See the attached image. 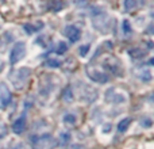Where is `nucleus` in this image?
<instances>
[{"instance_id": "3", "label": "nucleus", "mask_w": 154, "mask_h": 149, "mask_svg": "<svg viewBox=\"0 0 154 149\" xmlns=\"http://www.w3.org/2000/svg\"><path fill=\"white\" fill-rule=\"evenodd\" d=\"M24 56H26V43L24 42H16L15 45H14V48L11 49L10 62L11 64H18Z\"/></svg>"}, {"instance_id": "8", "label": "nucleus", "mask_w": 154, "mask_h": 149, "mask_svg": "<svg viewBox=\"0 0 154 149\" xmlns=\"http://www.w3.org/2000/svg\"><path fill=\"white\" fill-rule=\"evenodd\" d=\"M24 128H26V118L24 117L18 118V119L12 123V130H14V133H16V134L23 133Z\"/></svg>"}, {"instance_id": "4", "label": "nucleus", "mask_w": 154, "mask_h": 149, "mask_svg": "<svg viewBox=\"0 0 154 149\" xmlns=\"http://www.w3.org/2000/svg\"><path fill=\"white\" fill-rule=\"evenodd\" d=\"M87 73H88V77L96 83H107L108 81V74L101 72L100 69H97V68H95V67H87Z\"/></svg>"}, {"instance_id": "15", "label": "nucleus", "mask_w": 154, "mask_h": 149, "mask_svg": "<svg viewBox=\"0 0 154 149\" xmlns=\"http://www.w3.org/2000/svg\"><path fill=\"white\" fill-rule=\"evenodd\" d=\"M123 31H125V34H130L133 30H131V27H130V23H128V21H123Z\"/></svg>"}, {"instance_id": "6", "label": "nucleus", "mask_w": 154, "mask_h": 149, "mask_svg": "<svg viewBox=\"0 0 154 149\" xmlns=\"http://www.w3.org/2000/svg\"><path fill=\"white\" fill-rule=\"evenodd\" d=\"M64 34L70 42H77V41L80 40V37H81V31H80V29L76 27V26H72V24L65 27Z\"/></svg>"}, {"instance_id": "16", "label": "nucleus", "mask_w": 154, "mask_h": 149, "mask_svg": "<svg viewBox=\"0 0 154 149\" xmlns=\"http://www.w3.org/2000/svg\"><path fill=\"white\" fill-rule=\"evenodd\" d=\"M65 122H69V123H75L76 122V117L75 115H72V114H68V115H65Z\"/></svg>"}, {"instance_id": "17", "label": "nucleus", "mask_w": 154, "mask_h": 149, "mask_svg": "<svg viewBox=\"0 0 154 149\" xmlns=\"http://www.w3.org/2000/svg\"><path fill=\"white\" fill-rule=\"evenodd\" d=\"M88 50H89V45H85V46H81V48H80V53H81V56H85Z\"/></svg>"}, {"instance_id": "14", "label": "nucleus", "mask_w": 154, "mask_h": 149, "mask_svg": "<svg viewBox=\"0 0 154 149\" xmlns=\"http://www.w3.org/2000/svg\"><path fill=\"white\" fill-rule=\"evenodd\" d=\"M5 136H7V126L3 122H0V140H3Z\"/></svg>"}, {"instance_id": "12", "label": "nucleus", "mask_w": 154, "mask_h": 149, "mask_svg": "<svg viewBox=\"0 0 154 149\" xmlns=\"http://www.w3.org/2000/svg\"><path fill=\"white\" fill-rule=\"evenodd\" d=\"M66 50H68V45H66V43H65V42H61V41H60V42H58V45H57L56 53H57V54H64Z\"/></svg>"}, {"instance_id": "11", "label": "nucleus", "mask_w": 154, "mask_h": 149, "mask_svg": "<svg viewBox=\"0 0 154 149\" xmlns=\"http://www.w3.org/2000/svg\"><path fill=\"white\" fill-rule=\"evenodd\" d=\"M62 99L65 102H72L73 100V92H72V87H66L62 94Z\"/></svg>"}, {"instance_id": "13", "label": "nucleus", "mask_w": 154, "mask_h": 149, "mask_svg": "<svg viewBox=\"0 0 154 149\" xmlns=\"http://www.w3.org/2000/svg\"><path fill=\"white\" fill-rule=\"evenodd\" d=\"M45 65H48V67H50V68H58L60 65H61V62H60L58 60H54V59H49L48 61L45 62Z\"/></svg>"}, {"instance_id": "9", "label": "nucleus", "mask_w": 154, "mask_h": 149, "mask_svg": "<svg viewBox=\"0 0 154 149\" xmlns=\"http://www.w3.org/2000/svg\"><path fill=\"white\" fill-rule=\"evenodd\" d=\"M123 7H125V10L127 11V12H130V11L137 10L138 2H137V0H125V2H123Z\"/></svg>"}, {"instance_id": "1", "label": "nucleus", "mask_w": 154, "mask_h": 149, "mask_svg": "<svg viewBox=\"0 0 154 149\" xmlns=\"http://www.w3.org/2000/svg\"><path fill=\"white\" fill-rule=\"evenodd\" d=\"M60 145V141L51 134H41L32 138V149H56Z\"/></svg>"}, {"instance_id": "10", "label": "nucleus", "mask_w": 154, "mask_h": 149, "mask_svg": "<svg viewBox=\"0 0 154 149\" xmlns=\"http://www.w3.org/2000/svg\"><path fill=\"white\" fill-rule=\"evenodd\" d=\"M131 122H133L131 118H125V119H122L119 122V125H118V130H119L120 133H125V132L128 129V126H130Z\"/></svg>"}, {"instance_id": "2", "label": "nucleus", "mask_w": 154, "mask_h": 149, "mask_svg": "<svg viewBox=\"0 0 154 149\" xmlns=\"http://www.w3.org/2000/svg\"><path fill=\"white\" fill-rule=\"evenodd\" d=\"M30 74H31V71H30L29 68H20V69H16L11 73V81H12V84L15 85V88L22 90V88L26 87Z\"/></svg>"}, {"instance_id": "5", "label": "nucleus", "mask_w": 154, "mask_h": 149, "mask_svg": "<svg viewBox=\"0 0 154 149\" xmlns=\"http://www.w3.org/2000/svg\"><path fill=\"white\" fill-rule=\"evenodd\" d=\"M11 91L4 83H0V110H4L11 102Z\"/></svg>"}, {"instance_id": "7", "label": "nucleus", "mask_w": 154, "mask_h": 149, "mask_svg": "<svg viewBox=\"0 0 154 149\" xmlns=\"http://www.w3.org/2000/svg\"><path fill=\"white\" fill-rule=\"evenodd\" d=\"M43 29V22H35V23H24L23 24V30L29 34H32V33H37L39 30Z\"/></svg>"}]
</instances>
